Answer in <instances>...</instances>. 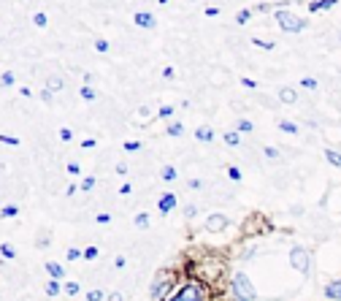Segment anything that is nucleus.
I'll return each instance as SVG.
<instances>
[{"label":"nucleus","instance_id":"35","mask_svg":"<svg viewBox=\"0 0 341 301\" xmlns=\"http://www.w3.org/2000/svg\"><path fill=\"white\" fill-rule=\"evenodd\" d=\"M227 176H230V179H236V182H241V171H239L236 166H230V168H227Z\"/></svg>","mask_w":341,"mask_h":301},{"label":"nucleus","instance_id":"22","mask_svg":"<svg viewBox=\"0 0 341 301\" xmlns=\"http://www.w3.org/2000/svg\"><path fill=\"white\" fill-rule=\"evenodd\" d=\"M33 22H35L38 27H46V25H49V16H46V14H41V11H38V14H33Z\"/></svg>","mask_w":341,"mask_h":301},{"label":"nucleus","instance_id":"3","mask_svg":"<svg viewBox=\"0 0 341 301\" xmlns=\"http://www.w3.org/2000/svg\"><path fill=\"white\" fill-rule=\"evenodd\" d=\"M168 301H206V288L201 285V282H195V279L184 282V285L179 288Z\"/></svg>","mask_w":341,"mask_h":301},{"label":"nucleus","instance_id":"42","mask_svg":"<svg viewBox=\"0 0 341 301\" xmlns=\"http://www.w3.org/2000/svg\"><path fill=\"white\" fill-rule=\"evenodd\" d=\"M263 152H265V157H279V149H273V147H265Z\"/></svg>","mask_w":341,"mask_h":301},{"label":"nucleus","instance_id":"48","mask_svg":"<svg viewBox=\"0 0 341 301\" xmlns=\"http://www.w3.org/2000/svg\"><path fill=\"white\" fill-rule=\"evenodd\" d=\"M170 114H174V109H170V106H163V109H160V117H170Z\"/></svg>","mask_w":341,"mask_h":301},{"label":"nucleus","instance_id":"49","mask_svg":"<svg viewBox=\"0 0 341 301\" xmlns=\"http://www.w3.org/2000/svg\"><path fill=\"white\" fill-rule=\"evenodd\" d=\"M106 301H125V296H122V293H109Z\"/></svg>","mask_w":341,"mask_h":301},{"label":"nucleus","instance_id":"6","mask_svg":"<svg viewBox=\"0 0 341 301\" xmlns=\"http://www.w3.org/2000/svg\"><path fill=\"white\" fill-rule=\"evenodd\" d=\"M227 225H230V220H227L225 214H211V217H206V231H211V233L225 231Z\"/></svg>","mask_w":341,"mask_h":301},{"label":"nucleus","instance_id":"46","mask_svg":"<svg viewBox=\"0 0 341 301\" xmlns=\"http://www.w3.org/2000/svg\"><path fill=\"white\" fill-rule=\"evenodd\" d=\"M76 190H81V185H68V187H65V195H73Z\"/></svg>","mask_w":341,"mask_h":301},{"label":"nucleus","instance_id":"37","mask_svg":"<svg viewBox=\"0 0 341 301\" xmlns=\"http://www.w3.org/2000/svg\"><path fill=\"white\" fill-rule=\"evenodd\" d=\"M14 82H16V79H14V73H11V71H6V73H3V87H11Z\"/></svg>","mask_w":341,"mask_h":301},{"label":"nucleus","instance_id":"5","mask_svg":"<svg viewBox=\"0 0 341 301\" xmlns=\"http://www.w3.org/2000/svg\"><path fill=\"white\" fill-rule=\"evenodd\" d=\"M290 266L298 271V274H309V266H311V255L306 247H301V244H295V247L290 250Z\"/></svg>","mask_w":341,"mask_h":301},{"label":"nucleus","instance_id":"17","mask_svg":"<svg viewBox=\"0 0 341 301\" xmlns=\"http://www.w3.org/2000/svg\"><path fill=\"white\" fill-rule=\"evenodd\" d=\"M325 160H330L336 168H341V155L336 152V149H325Z\"/></svg>","mask_w":341,"mask_h":301},{"label":"nucleus","instance_id":"14","mask_svg":"<svg viewBox=\"0 0 341 301\" xmlns=\"http://www.w3.org/2000/svg\"><path fill=\"white\" fill-rule=\"evenodd\" d=\"M0 255H3L6 260H11V258H16V250H14V244H8V242H3V244H0Z\"/></svg>","mask_w":341,"mask_h":301},{"label":"nucleus","instance_id":"11","mask_svg":"<svg viewBox=\"0 0 341 301\" xmlns=\"http://www.w3.org/2000/svg\"><path fill=\"white\" fill-rule=\"evenodd\" d=\"M195 138L203 141V144H208V141H214V130L211 128H198L195 130Z\"/></svg>","mask_w":341,"mask_h":301},{"label":"nucleus","instance_id":"52","mask_svg":"<svg viewBox=\"0 0 341 301\" xmlns=\"http://www.w3.org/2000/svg\"><path fill=\"white\" fill-rule=\"evenodd\" d=\"M41 98H44L46 103H52V92H49V90H41Z\"/></svg>","mask_w":341,"mask_h":301},{"label":"nucleus","instance_id":"24","mask_svg":"<svg viewBox=\"0 0 341 301\" xmlns=\"http://www.w3.org/2000/svg\"><path fill=\"white\" fill-rule=\"evenodd\" d=\"M46 293H49V296H57V293H60V282H57V279L46 282Z\"/></svg>","mask_w":341,"mask_h":301},{"label":"nucleus","instance_id":"23","mask_svg":"<svg viewBox=\"0 0 341 301\" xmlns=\"http://www.w3.org/2000/svg\"><path fill=\"white\" fill-rule=\"evenodd\" d=\"M79 282H65V293H68V296H79Z\"/></svg>","mask_w":341,"mask_h":301},{"label":"nucleus","instance_id":"25","mask_svg":"<svg viewBox=\"0 0 341 301\" xmlns=\"http://www.w3.org/2000/svg\"><path fill=\"white\" fill-rule=\"evenodd\" d=\"M79 92H81V98H84V101H95V90L90 87V84H84Z\"/></svg>","mask_w":341,"mask_h":301},{"label":"nucleus","instance_id":"43","mask_svg":"<svg viewBox=\"0 0 341 301\" xmlns=\"http://www.w3.org/2000/svg\"><path fill=\"white\" fill-rule=\"evenodd\" d=\"M95 144H98L95 138H84V141H81V149H92Z\"/></svg>","mask_w":341,"mask_h":301},{"label":"nucleus","instance_id":"30","mask_svg":"<svg viewBox=\"0 0 341 301\" xmlns=\"http://www.w3.org/2000/svg\"><path fill=\"white\" fill-rule=\"evenodd\" d=\"M195 214H198V206H195V204H187V206H184V217H187V220H193Z\"/></svg>","mask_w":341,"mask_h":301},{"label":"nucleus","instance_id":"21","mask_svg":"<svg viewBox=\"0 0 341 301\" xmlns=\"http://www.w3.org/2000/svg\"><path fill=\"white\" fill-rule=\"evenodd\" d=\"M249 19H252V11H249V8H244V11L236 14V22H239V25H246Z\"/></svg>","mask_w":341,"mask_h":301},{"label":"nucleus","instance_id":"34","mask_svg":"<svg viewBox=\"0 0 341 301\" xmlns=\"http://www.w3.org/2000/svg\"><path fill=\"white\" fill-rule=\"evenodd\" d=\"M254 46H260V49H273V41H263V38H252Z\"/></svg>","mask_w":341,"mask_h":301},{"label":"nucleus","instance_id":"9","mask_svg":"<svg viewBox=\"0 0 341 301\" xmlns=\"http://www.w3.org/2000/svg\"><path fill=\"white\" fill-rule=\"evenodd\" d=\"M133 22L138 27H155V16L146 14V11H138V14H133Z\"/></svg>","mask_w":341,"mask_h":301},{"label":"nucleus","instance_id":"26","mask_svg":"<svg viewBox=\"0 0 341 301\" xmlns=\"http://www.w3.org/2000/svg\"><path fill=\"white\" fill-rule=\"evenodd\" d=\"M65 258H68V260H79V258H84V250H76V247H71L68 252H65Z\"/></svg>","mask_w":341,"mask_h":301},{"label":"nucleus","instance_id":"15","mask_svg":"<svg viewBox=\"0 0 341 301\" xmlns=\"http://www.w3.org/2000/svg\"><path fill=\"white\" fill-rule=\"evenodd\" d=\"M160 176H163L165 182H174L176 176H179V171H176L174 166H163V171H160Z\"/></svg>","mask_w":341,"mask_h":301},{"label":"nucleus","instance_id":"54","mask_svg":"<svg viewBox=\"0 0 341 301\" xmlns=\"http://www.w3.org/2000/svg\"><path fill=\"white\" fill-rule=\"evenodd\" d=\"M130 190H133V187H130V185H127V182H125V185H122V187H119V193H122V195H127V193H130Z\"/></svg>","mask_w":341,"mask_h":301},{"label":"nucleus","instance_id":"51","mask_svg":"<svg viewBox=\"0 0 341 301\" xmlns=\"http://www.w3.org/2000/svg\"><path fill=\"white\" fill-rule=\"evenodd\" d=\"M163 76L165 79H174V68H170V65H168V68H163Z\"/></svg>","mask_w":341,"mask_h":301},{"label":"nucleus","instance_id":"18","mask_svg":"<svg viewBox=\"0 0 341 301\" xmlns=\"http://www.w3.org/2000/svg\"><path fill=\"white\" fill-rule=\"evenodd\" d=\"M333 0H319V3H309V11H322V8H333Z\"/></svg>","mask_w":341,"mask_h":301},{"label":"nucleus","instance_id":"12","mask_svg":"<svg viewBox=\"0 0 341 301\" xmlns=\"http://www.w3.org/2000/svg\"><path fill=\"white\" fill-rule=\"evenodd\" d=\"M279 98H282L284 103H295V101H298V92L292 90V87H282V90H279Z\"/></svg>","mask_w":341,"mask_h":301},{"label":"nucleus","instance_id":"10","mask_svg":"<svg viewBox=\"0 0 341 301\" xmlns=\"http://www.w3.org/2000/svg\"><path fill=\"white\" fill-rule=\"evenodd\" d=\"M44 269L49 271V277H52V279H62V277H65V269L60 266V263H54V260H49Z\"/></svg>","mask_w":341,"mask_h":301},{"label":"nucleus","instance_id":"47","mask_svg":"<svg viewBox=\"0 0 341 301\" xmlns=\"http://www.w3.org/2000/svg\"><path fill=\"white\" fill-rule=\"evenodd\" d=\"M241 84H244V87H249V90L258 87V82H254V79H241Z\"/></svg>","mask_w":341,"mask_h":301},{"label":"nucleus","instance_id":"36","mask_svg":"<svg viewBox=\"0 0 341 301\" xmlns=\"http://www.w3.org/2000/svg\"><path fill=\"white\" fill-rule=\"evenodd\" d=\"M95 49H98V52H109V41L106 38H98V41H95Z\"/></svg>","mask_w":341,"mask_h":301},{"label":"nucleus","instance_id":"41","mask_svg":"<svg viewBox=\"0 0 341 301\" xmlns=\"http://www.w3.org/2000/svg\"><path fill=\"white\" fill-rule=\"evenodd\" d=\"M187 187H189V190H201L203 182H201V179H189V182H187Z\"/></svg>","mask_w":341,"mask_h":301},{"label":"nucleus","instance_id":"27","mask_svg":"<svg viewBox=\"0 0 341 301\" xmlns=\"http://www.w3.org/2000/svg\"><path fill=\"white\" fill-rule=\"evenodd\" d=\"M87 301H106V293H103V290H90Z\"/></svg>","mask_w":341,"mask_h":301},{"label":"nucleus","instance_id":"32","mask_svg":"<svg viewBox=\"0 0 341 301\" xmlns=\"http://www.w3.org/2000/svg\"><path fill=\"white\" fill-rule=\"evenodd\" d=\"M136 225L138 228H149V214H136Z\"/></svg>","mask_w":341,"mask_h":301},{"label":"nucleus","instance_id":"16","mask_svg":"<svg viewBox=\"0 0 341 301\" xmlns=\"http://www.w3.org/2000/svg\"><path fill=\"white\" fill-rule=\"evenodd\" d=\"M65 87V84H62V79L60 76H52L49 82H46V90H49V92H60Z\"/></svg>","mask_w":341,"mask_h":301},{"label":"nucleus","instance_id":"31","mask_svg":"<svg viewBox=\"0 0 341 301\" xmlns=\"http://www.w3.org/2000/svg\"><path fill=\"white\" fill-rule=\"evenodd\" d=\"M92 187H95V176H84V182H81V190H84V193H90Z\"/></svg>","mask_w":341,"mask_h":301},{"label":"nucleus","instance_id":"29","mask_svg":"<svg viewBox=\"0 0 341 301\" xmlns=\"http://www.w3.org/2000/svg\"><path fill=\"white\" fill-rule=\"evenodd\" d=\"M16 212H19V206H14V204L3 206V217H16Z\"/></svg>","mask_w":341,"mask_h":301},{"label":"nucleus","instance_id":"45","mask_svg":"<svg viewBox=\"0 0 341 301\" xmlns=\"http://www.w3.org/2000/svg\"><path fill=\"white\" fill-rule=\"evenodd\" d=\"M0 141H6V144H11V147L19 144V138H14V136H0Z\"/></svg>","mask_w":341,"mask_h":301},{"label":"nucleus","instance_id":"13","mask_svg":"<svg viewBox=\"0 0 341 301\" xmlns=\"http://www.w3.org/2000/svg\"><path fill=\"white\" fill-rule=\"evenodd\" d=\"M225 144H227V147H239V144H241L239 130H227V133H225Z\"/></svg>","mask_w":341,"mask_h":301},{"label":"nucleus","instance_id":"50","mask_svg":"<svg viewBox=\"0 0 341 301\" xmlns=\"http://www.w3.org/2000/svg\"><path fill=\"white\" fill-rule=\"evenodd\" d=\"M217 14H220V8H214V6L206 8V16H217Z\"/></svg>","mask_w":341,"mask_h":301},{"label":"nucleus","instance_id":"53","mask_svg":"<svg viewBox=\"0 0 341 301\" xmlns=\"http://www.w3.org/2000/svg\"><path fill=\"white\" fill-rule=\"evenodd\" d=\"M68 171H71V174H79L81 168H79V163H71V166H68Z\"/></svg>","mask_w":341,"mask_h":301},{"label":"nucleus","instance_id":"8","mask_svg":"<svg viewBox=\"0 0 341 301\" xmlns=\"http://www.w3.org/2000/svg\"><path fill=\"white\" fill-rule=\"evenodd\" d=\"M325 298H333V301H341V277L330 279L325 285Z\"/></svg>","mask_w":341,"mask_h":301},{"label":"nucleus","instance_id":"28","mask_svg":"<svg viewBox=\"0 0 341 301\" xmlns=\"http://www.w3.org/2000/svg\"><path fill=\"white\" fill-rule=\"evenodd\" d=\"M122 147H125V152H138V149H141V141H125Z\"/></svg>","mask_w":341,"mask_h":301},{"label":"nucleus","instance_id":"38","mask_svg":"<svg viewBox=\"0 0 341 301\" xmlns=\"http://www.w3.org/2000/svg\"><path fill=\"white\" fill-rule=\"evenodd\" d=\"M252 128H254V125H252L249 119H241V122H239V130H241V133H249Z\"/></svg>","mask_w":341,"mask_h":301},{"label":"nucleus","instance_id":"2","mask_svg":"<svg viewBox=\"0 0 341 301\" xmlns=\"http://www.w3.org/2000/svg\"><path fill=\"white\" fill-rule=\"evenodd\" d=\"M149 296H152V301H168L174 296V274L170 271H160L149 288Z\"/></svg>","mask_w":341,"mask_h":301},{"label":"nucleus","instance_id":"39","mask_svg":"<svg viewBox=\"0 0 341 301\" xmlns=\"http://www.w3.org/2000/svg\"><path fill=\"white\" fill-rule=\"evenodd\" d=\"M301 87H306V90H317V82H314V79H301Z\"/></svg>","mask_w":341,"mask_h":301},{"label":"nucleus","instance_id":"1","mask_svg":"<svg viewBox=\"0 0 341 301\" xmlns=\"http://www.w3.org/2000/svg\"><path fill=\"white\" fill-rule=\"evenodd\" d=\"M230 296L233 301H254L258 298V290H254L252 279L244 274V271H236L230 279Z\"/></svg>","mask_w":341,"mask_h":301},{"label":"nucleus","instance_id":"40","mask_svg":"<svg viewBox=\"0 0 341 301\" xmlns=\"http://www.w3.org/2000/svg\"><path fill=\"white\" fill-rule=\"evenodd\" d=\"M60 138H62V141H71V138H73L71 128H60Z\"/></svg>","mask_w":341,"mask_h":301},{"label":"nucleus","instance_id":"7","mask_svg":"<svg viewBox=\"0 0 341 301\" xmlns=\"http://www.w3.org/2000/svg\"><path fill=\"white\" fill-rule=\"evenodd\" d=\"M176 195L174 193H165V195H160V201H157V209L163 212V214H168L170 209H176Z\"/></svg>","mask_w":341,"mask_h":301},{"label":"nucleus","instance_id":"20","mask_svg":"<svg viewBox=\"0 0 341 301\" xmlns=\"http://www.w3.org/2000/svg\"><path fill=\"white\" fill-rule=\"evenodd\" d=\"M182 133H184L182 122H170V125H168V136H182Z\"/></svg>","mask_w":341,"mask_h":301},{"label":"nucleus","instance_id":"19","mask_svg":"<svg viewBox=\"0 0 341 301\" xmlns=\"http://www.w3.org/2000/svg\"><path fill=\"white\" fill-rule=\"evenodd\" d=\"M279 130H284V133H292V136H295V133H298V125H292L290 119H282V122H279Z\"/></svg>","mask_w":341,"mask_h":301},{"label":"nucleus","instance_id":"33","mask_svg":"<svg viewBox=\"0 0 341 301\" xmlns=\"http://www.w3.org/2000/svg\"><path fill=\"white\" fill-rule=\"evenodd\" d=\"M98 247H87V250H84V260H95V258H98Z\"/></svg>","mask_w":341,"mask_h":301},{"label":"nucleus","instance_id":"44","mask_svg":"<svg viewBox=\"0 0 341 301\" xmlns=\"http://www.w3.org/2000/svg\"><path fill=\"white\" fill-rule=\"evenodd\" d=\"M95 220H98V223H103V225H106V223H111V214H106V212H100V214H98V217H95Z\"/></svg>","mask_w":341,"mask_h":301},{"label":"nucleus","instance_id":"4","mask_svg":"<svg viewBox=\"0 0 341 301\" xmlns=\"http://www.w3.org/2000/svg\"><path fill=\"white\" fill-rule=\"evenodd\" d=\"M273 19H276V25L282 27L284 33H301L303 27H306V19H301L298 14L287 11V8H279V11L273 14Z\"/></svg>","mask_w":341,"mask_h":301}]
</instances>
